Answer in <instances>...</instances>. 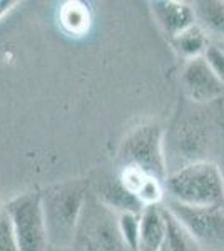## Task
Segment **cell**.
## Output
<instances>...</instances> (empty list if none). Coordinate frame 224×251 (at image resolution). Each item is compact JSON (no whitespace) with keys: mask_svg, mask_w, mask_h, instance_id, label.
Masks as SVG:
<instances>
[{"mask_svg":"<svg viewBox=\"0 0 224 251\" xmlns=\"http://www.w3.org/2000/svg\"><path fill=\"white\" fill-rule=\"evenodd\" d=\"M89 189V181L69 179L50 186L40 194L49 245L52 248H72Z\"/></svg>","mask_w":224,"mask_h":251,"instance_id":"1","label":"cell"},{"mask_svg":"<svg viewBox=\"0 0 224 251\" xmlns=\"http://www.w3.org/2000/svg\"><path fill=\"white\" fill-rule=\"evenodd\" d=\"M218 47H219V49H221V50L224 52V44H218Z\"/></svg>","mask_w":224,"mask_h":251,"instance_id":"22","label":"cell"},{"mask_svg":"<svg viewBox=\"0 0 224 251\" xmlns=\"http://www.w3.org/2000/svg\"><path fill=\"white\" fill-rule=\"evenodd\" d=\"M193 5L196 10L198 25H201L207 37L224 44V0H201Z\"/></svg>","mask_w":224,"mask_h":251,"instance_id":"12","label":"cell"},{"mask_svg":"<svg viewBox=\"0 0 224 251\" xmlns=\"http://www.w3.org/2000/svg\"><path fill=\"white\" fill-rule=\"evenodd\" d=\"M186 96L196 104H209L224 96V86L206 57L187 60L181 74Z\"/></svg>","mask_w":224,"mask_h":251,"instance_id":"8","label":"cell"},{"mask_svg":"<svg viewBox=\"0 0 224 251\" xmlns=\"http://www.w3.org/2000/svg\"><path fill=\"white\" fill-rule=\"evenodd\" d=\"M169 200L194 208H224V174L214 161L202 159L169 173L164 179Z\"/></svg>","mask_w":224,"mask_h":251,"instance_id":"2","label":"cell"},{"mask_svg":"<svg viewBox=\"0 0 224 251\" xmlns=\"http://www.w3.org/2000/svg\"><path fill=\"white\" fill-rule=\"evenodd\" d=\"M204 57L224 86V52L218 46H209Z\"/></svg>","mask_w":224,"mask_h":251,"instance_id":"19","label":"cell"},{"mask_svg":"<svg viewBox=\"0 0 224 251\" xmlns=\"http://www.w3.org/2000/svg\"><path fill=\"white\" fill-rule=\"evenodd\" d=\"M122 240L132 251H141V214L121 213L117 214Z\"/></svg>","mask_w":224,"mask_h":251,"instance_id":"15","label":"cell"},{"mask_svg":"<svg viewBox=\"0 0 224 251\" xmlns=\"http://www.w3.org/2000/svg\"><path fill=\"white\" fill-rule=\"evenodd\" d=\"M62 24L72 34H82L89 29V12L82 3H67L62 10Z\"/></svg>","mask_w":224,"mask_h":251,"instance_id":"16","label":"cell"},{"mask_svg":"<svg viewBox=\"0 0 224 251\" xmlns=\"http://www.w3.org/2000/svg\"><path fill=\"white\" fill-rule=\"evenodd\" d=\"M149 5L157 25L168 35L169 40L198 24L194 5H191L187 2L156 0V2H150Z\"/></svg>","mask_w":224,"mask_h":251,"instance_id":"10","label":"cell"},{"mask_svg":"<svg viewBox=\"0 0 224 251\" xmlns=\"http://www.w3.org/2000/svg\"><path fill=\"white\" fill-rule=\"evenodd\" d=\"M166 208L184 226L198 245H224V208H194L171 200Z\"/></svg>","mask_w":224,"mask_h":251,"instance_id":"6","label":"cell"},{"mask_svg":"<svg viewBox=\"0 0 224 251\" xmlns=\"http://www.w3.org/2000/svg\"><path fill=\"white\" fill-rule=\"evenodd\" d=\"M71 251H132L122 240L117 213L89 193Z\"/></svg>","mask_w":224,"mask_h":251,"instance_id":"4","label":"cell"},{"mask_svg":"<svg viewBox=\"0 0 224 251\" xmlns=\"http://www.w3.org/2000/svg\"><path fill=\"white\" fill-rule=\"evenodd\" d=\"M14 5H15V2H10V0H0V17H2L7 10H10Z\"/></svg>","mask_w":224,"mask_h":251,"instance_id":"20","label":"cell"},{"mask_svg":"<svg viewBox=\"0 0 224 251\" xmlns=\"http://www.w3.org/2000/svg\"><path fill=\"white\" fill-rule=\"evenodd\" d=\"M0 251H20L14 226L5 209L0 211Z\"/></svg>","mask_w":224,"mask_h":251,"instance_id":"18","label":"cell"},{"mask_svg":"<svg viewBox=\"0 0 224 251\" xmlns=\"http://www.w3.org/2000/svg\"><path fill=\"white\" fill-rule=\"evenodd\" d=\"M166 243L164 208L146 206L141 213V251H162Z\"/></svg>","mask_w":224,"mask_h":251,"instance_id":"11","label":"cell"},{"mask_svg":"<svg viewBox=\"0 0 224 251\" xmlns=\"http://www.w3.org/2000/svg\"><path fill=\"white\" fill-rule=\"evenodd\" d=\"M117 161L122 168H137L148 176L164 181L168 177L164 131L157 123H142L121 141Z\"/></svg>","mask_w":224,"mask_h":251,"instance_id":"3","label":"cell"},{"mask_svg":"<svg viewBox=\"0 0 224 251\" xmlns=\"http://www.w3.org/2000/svg\"><path fill=\"white\" fill-rule=\"evenodd\" d=\"M9 214L20 251H47L49 236L42 200L39 193H25L7 203Z\"/></svg>","mask_w":224,"mask_h":251,"instance_id":"5","label":"cell"},{"mask_svg":"<svg viewBox=\"0 0 224 251\" xmlns=\"http://www.w3.org/2000/svg\"><path fill=\"white\" fill-rule=\"evenodd\" d=\"M171 46L174 50L177 52V55H181L182 59L193 60L198 57H204V54L209 49V37L204 30L201 29V25H193L187 30L181 32L179 35H176L174 39L169 40Z\"/></svg>","mask_w":224,"mask_h":251,"instance_id":"13","label":"cell"},{"mask_svg":"<svg viewBox=\"0 0 224 251\" xmlns=\"http://www.w3.org/2000/svg\"><path fill=\"white\" fill-rule=\"evenodd\" d=\"M137 198L142 203V206H157L161 204L162 198H164V184L162 181L156 179V177L149 176L146 179V183L142 184V188L137 193Z\"/></svg>","mask_w":224,"mask_h":251,"instance_id":"17","label":"cell"},{"mask_svg":"<svg viewBox=\"0 0 224 251\" xmlns=\"http://www.w3.org/2000/svg\"><path fill=\"white\" fill-rule=\"evenodd\" d=\"M47 251H71V250H57V248H52V246H49Z\"/></svg>","mask_w":224,"mask_h":251,"instance_id":"21","label":"cell"},{"mask_svg":"<svg viewBox=\"0 0 224 251\" xmlns=\"http://www.w3.org/2000/svg\"><path fill=\"white\" fill-rule=\"evenodd\" d=\"M162 208L166 216V243L162 251H196L198 243L193 240V236L166 206Z\"/></svg>","mask_w":224,"mask_h":251,"instance_id":"14","label":"cell"},{"mask_svg":"<svg viewBox=\"0 0 224 251\" xmlns=\"http://www.w3.org/2000/svg\"><path fill=\"white\" fill-rule=\"evenodd\" d=\"M207 143L209 139H207L204 123L196 117H187L176 126L169 139L164 141L166 163H168L169 156H173L177 161L182 159V166L202 161Z\"/></svg>","mask_w":224,"mask_h":251,"instance_id":"7","label":"cell"},{"mask_svg":"<svg viewBox=\"0 0 224 251\" xmlns=\"http://www.w3.org/2000/svg\"><path fill=\"white\" fill-rule=\"evenodd\" d=\"M92 196L100 204H104L105 208H109L111 211L117 214L121 213L141 214L144 211V206L139 201V198L122 184L119 176L100 174L92 184Z\"/></svg>","mask_w":224,"mask_h":251,"instance_id":"9","label":"cell"}]
</instances>
